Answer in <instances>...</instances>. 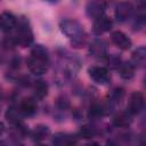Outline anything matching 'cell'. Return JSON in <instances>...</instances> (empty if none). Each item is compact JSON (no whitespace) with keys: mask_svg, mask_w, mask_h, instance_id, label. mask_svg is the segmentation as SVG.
<instances>
[{"mask_svg":"<svg viewBox=\"0 0 146 146\" xmlns=\"http://www.w3.org/2000/svg\"><path fill=\"white\" fill-rule=\"evenodd\" d=\"M96 135H97V129L91 124H84L83 127H81V129L79 131V136L81 138H84V139L92 138Z\"/></svg>","mask_w":146,"mask_h":146,"instance_id":"21","label":"cell"},{"mask_svg":"<svg viewBox=\"0 0 146 146\" xmlns=\"http://www.w3.org/2000/svg\"><path fill=\"white\" fill-rule=\"evenodd\" d=\"M16 44L21 46L23 48L30 47L33 43V32L29 25V22L26 19H19L18 25L16 27V33L14 35Z\"/></svg>","mask_w":146,"mask_h":146,"instance_id":"3","label":"cell"},{"mask_svg":"<svg viewBox=\"0 0 146 146\" xmlns=\"http://www.w3.org/2000/svg\"><path fill=\"white\" fill-rule=\"evenodd\" d=\"M18 25V21L16 16L9 11H3L0 15V27L5 33H9L14 31Z\"/></svg>","mask_w":146,"mask_h":146,"instance_id":"7","label":"cell"},{"mask_svg":"<svg viewBox=\"0 0 146 146\" xmlns=\"http://www.w3.org/2000/svg\"><path fill=\"white\" fill-rule=\"evenodd\" d=\"M33 91H34V95L36 98L43 99L48 95V91H49V86H48L47 81H44L42 79L35 80L33 83Z\"/></svg>","mask_w":146,"mask_h":146,"instance_id":"17","label":"cell"},{"mask_svg":"<svg viewBox=\"0 0 146 146\" xmlns=\"http://www.w3.org/2000/svg\"><path fill=\"white\" fill-rule=\"evenodd\" d=\"M23 116L24 114L22 113V111L19 110L18 106H15V105H11L7 108L6 113H5V117L6 120L14 124V125H18L21 123H23Z\"/></svg>","mask_w":146,"mask_h":146,"instance_id":"13","label":"cell"},{"mask_svg":"<svg viewBox=\"0 0 146 146\" xmlns=\"http://www.w3.org/2000/svg\"><path fill=\"white\" fill-rule=\"evenodd\" d=\"M50 135V129L49 127L47 125H43V124H39L36 125L32 131H31V137L36 140V141H41L46 138H48Z\"/></svg>","mask_w":146,"mask_h":146,"instance_id":"19","label":"cell"},{"mask_svg":"<svg viewBox=\"0 0 146 146\" xmlns=\"http://www.w3.org/2000/svg\"><path fill=\"white\" fill-rule=\"evenodd\" d=\"M113 26V21L107 15H103L96 19H94L92 24V32L96 35H102L106 32H110Z\"/></svg>","mask_w":146,"mask_h":146,"instance_id":"6","label":"cell"},{"mask_svg":"<svg viewBox=\"0 0 146 146\" xmlns=\"http://www.w3.org/2000/svg\"><path fill=\"white\" fill-rule=\"evenodd\" d=\"M133 13V7L130 2H120L115 6L114 15L117 22H125L130 18Z\"/></svg>","mask_w":146,"mask_h":146,"instance_id":"10","label":"cell"},{"mask_svg":"<svg viewBox=\"0 0 146 146\" xmlns=\"http://www.w3.org/2000/svg\"><path fill=\"white\" fill-rule=\"evenodd\" d=\"M123 95H124V92H123V89H121V88H115V89H113L112 90V92H111V100L110 102H120V99L123 97Z\"/></svg>","mask_w":146,"mask_h":146,"instance_id":"22","label":"cell"},{"mask_svg":"<svg viewBox=\"0 0 146 146\" xmlns=\"http://www.w3.org/2000/svg\"><path fill=\"white\" fill-rule=\"evenodd\" d=\"M107 112H108V106L107 105L95 103L89 108V116L92 117V119H99V117L106 115Z\"/></svg>","mask_w":146,"mask_h":146,"instance_id":"20","label":"cell"},{"mask_svg":"<svg viewBox=\"0 0 146 146\" xmlns=\"http://www.w3.org/2000/svg\"><path fill=\"white\" fill-rule=\"evenodd\" d=\"M144 86H145V88H146V76H145V79H144Z\"/></svg>","mask_w":146,"mask_h":146,"instance_id":"28","label":"cell"},{"mask_svg":"<svg viewBox=\"0 0 146 146\" xmlns=\"http://www.w3.org/2000/svg\"><path fill=\"white\" fill-rule=\"evenodd\" d=\"M146 107V97L143 92L140 91H135L130 95L129 98V103H128V108L127 111L132 114H139L140 112H143Z\"/></svg>","mask_w":146,"mask_h":146,"instance_id":"4","label":"cell"},{"mask_svg":"<svg viewBox=\"0 0 146 146\" xmlns=\"http://www.w3.org/2000/svg\"><path fill=\"white\" fill-rule=\"evenodd\" d=\"M59 29L62 33H64L70 40L72 46L76 48H81L86 44V33L83 30V26L75 19H63L59 23Z\"/></svg>","mask_w":146,"mask_h":146,"instance_id":"2","label":"cell"},{"mask_svg":"<svg viewBox=\"0 0 146 146\" xmlns=\"http://www.w3.org/2000/svg\"><path fill=\"white\" fill-rule=\"evenodd\" d=\"M135 72H136V66L133 65L132 62H122V64L119 67L120 76L123 80H131L135 76Z\"/></svg>","mask_w":146,"mask_h":146,"instance_id":"16","label":"cell"},{"mask_svg":"<svg viewBox=\"0 0 146 146\" xmlns=\"http://www.w3.org/2000/svg\"><path fill=\"white\" fill-rule=\"evenodd\" d=\"M54 146H76L78 138L68 132H57L52 136Z\"/></svg>","mask_w":146,"mask_h":146,"instance_id":"9","label":"cell"},{"mask_svg":"<svg viewBox=\"0 0 146 146\" xmlns=\"http://www.w3.org/2000/svg\"><path fill=\"white\" fill-rule=\"evenodd\" d=\"M107 3L104 1H89L86 5V13L88 17L96 19L103 15H105V9H106Z\"/></svg>","mask_w":146,"mask_h":146,"instance_id":"8","label":"cell"},{"mask_svg":"<svg viewBox=\"0 0 146 146\" xmlns=\"http://www.w3.org/2000/svg\"><path fill=\"white\" fill-rule=\"evenodd\" d=\"M111 40L121 50H129L131 48V46H132L131 39L125 33H123L122 31H114V32H112Z\"/></svg>","mask_w":146,"mask_h":146,"instance_id":"11","label":"cell"},{"mask_svg":"<svg viewBox=\"0 0 146 146\" xmlns=\"http://www.w3.org/2000/svg\"><path fill=\"white\" fill-rule=\"evenodd\" d=\"M108 63H110V66H111V67L119 70L120 65L122 64V60H121L120 57H117V56H112V57L108 58Z\"/></svg>","mask_w":146,"mask_h":146,"instance_id":"23","label":"cell"},{"mask_svg":"<svg viewBox=\"0 0 146 146\" xmlns=\"http://www.w3.org/2000/svg\"><path fill=\"white\" fill-rule=\"evenodd\" d=\"M27 67L31 73L35 75L44 74L49 68V52L42 44H34L31 54L26 60Z\"/></svg>","mask_w":146,"mask_h":146,"instance_id":"1","label":"cell"},{"mask_svg":"<svg viewBox=\"0 0 146 146\" xmlns=\"http://www.w3.org/2000/svg\"><path fill=\"white\" fill-rule=\"evenodd\" d=\"M132 122V114H130L128 111L120 112L114 115L113 117V124L117 128H128Z\"/></svg>","mask_w":146,"mask_h":146,"instance_id":"14","label":"cell"},{"mask_svg":"<svg viewBox=\"0 0 146 146\" xmlns=\"http://www.w3.org/2000/svg\"><path fill=\"white\" fill-rule=\"evenodd\" d=\"M135 66L146 67V47H138L132 52V60Z\"/></svg>","mask_w":146,"mask_h":146,"instance_id":"18","label":"cell"},{"mask_svg":"<svg viewBox=\"0 0 146 146\" xmlns=\"http://www.w3.org/2000/svg\"><path fill=\"white\" fill-rule=\"evenodd\" d=\"M9 146H23V145H21V144H17V143H15V144H13V145H9Z\"/></svg>","mask_w":146,"mask_h":146,"instance_id":"26","label":"cell"},{"mask_svg":"<svg viewBox=\"0 0 146 146\" xmlns=\"http://www.w3.org/2000/svg\"><path fill=\"white\" fill-rule=\"evenodd\" d=\"M88 74L92 81L100 86H105L111 81V73L104 66H91L88 68Z\"/></svg>","mask_w":146,"mask_h":146,"instance_id":"5","label":"cell"},{"mask_svg":"<svg viewBox=\"0 0 146 146\" xmlns=\"http://www.w3.org/2000/svg\"><path fill=\"white\" fill-rule=\"evenodd\" d=\"M84 146H99V145L96 144V143H90V144H87V145H84Z\"/></svg>","mask_w":146,"mask_h":146,"instance_id":"25","label":"cell"},{"mask_svg":"<svg viewBox=\"0 0 146 146\" xmlns=\"http://www.w3.org/2000/svg\"><path fill=\"white\" fill-rule=\"evenodd\" d=\"M35 146H47V145L46 144H36Z\"/></svg>","mask_w":146,"mask_h":146,"instance_id":"27","label":"cell"},{"mask_svg":"<svg viewBox=\"0 0 146 146\" xmlns=\"http://www.w3.org/2000/svg\"><path fill=\"white\" fill-rule=\"evenodd\" d=\"M90 54L96 58H104L107 56V48L104 41L95 40L90 44Z\"/></svg>","mask_w":146,"mask_h":146,"instance_id":"15","label":"cell"},{"mask_svg":"<svg viewBox=\"0 0 146 146\" xmlns=\"http://www.w3.org/2000/svg\"><path fill=\"white\" fill-rule=\"evenodd\" d=\"M18 107L24 114V116H32L33 114H35L38 110L36 99L33 97H25L19 102Z\"/></svg>","mask_w":146,"mask_h":146,"instance_id":"12","label":"cell"},{"mask_svg":"<svg viewBox=\"0 0 146 146\" xmlns=\"http://www.w3.org/2000/svg\"><path fill=\"white\" fill-rule=\"evenodd\" d=\"M105 146H119V145H117L115 141L110 140V141H107V143H106V145H105Z\"/></svg>","mask_w":146,"mask_h":146,"instance_id":"24","label":"cell"}]
</instances>
